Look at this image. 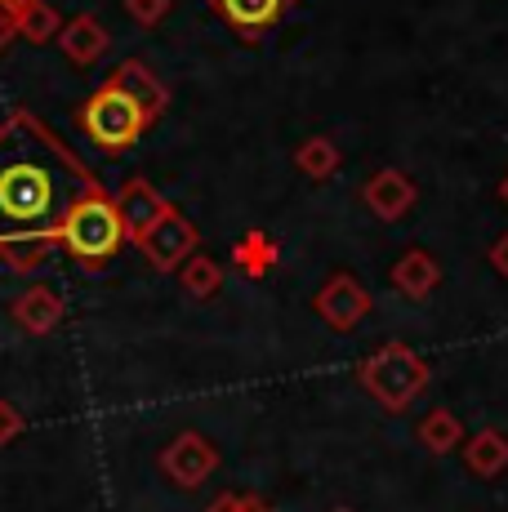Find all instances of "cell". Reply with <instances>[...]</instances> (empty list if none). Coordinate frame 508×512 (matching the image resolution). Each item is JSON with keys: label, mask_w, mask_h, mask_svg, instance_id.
Segmentation results:
<instances>
[{"label": "cell", "mask_w": 508, "mask_h": 512, "mask_svg": "<svg viewBox=\"0 0 508 512\" xmlns=\"http://www.w3.org/2000/svg\"><path fill=\"white\" fill-rule=\"evenodd\" d=\"M90 192L94 174L36 121L14 112L0 125V250L9 268L32 272L58 245L63 223Z\"/></svg>", "instance_id": "6da1fadb"}, {"label": "cell", "mask_w": 508, "mask_h": 512, "mask_svg": "<svg viewBox=\"0 0 508 512\" xmlns=\"http://www.w3.org/2000/svg\"><path fill=\"white\" fill-rule=\"evenodd\" d=\"M58 241H63L67 250L85 263V268H103V263L116 259V250H121L130 236H125V223H121L116 201L99 187V192H90L72 210V219L63 223V236H58Z\"/></svg>", "instance_id": "7a4b0ae2"}, {"label": "cell", "mask_w": 508, "mask_h": 512, "mask_svg": "<svg viewBox=\"0 0 508 512\" xmlns=\"http://www.w3.org/2000/svg\"><path fill=\"white\" fill-rule=\"evenodd\" d=\"M361 388L379 401L384 410H406L419 392L428 388V361L406 343H384L375 357L361 366Z\"/></svg>", "instance_id": "3957f363"}, {"label": "cell", "mask_w": 508, "mask_h": 512, "mask_svg": "<svg viewBox=\"0 0 508 512\" xmlns=\"http://www.w3.org/2000/svg\"><path fill=\"white\" fill-rule=\"evenodd\" d=\"M81 125L94 143L107 147V152H125V147H134L143 139V130H148L152 121L143 116V107L134 103L121 85L107 81L90 94V103L81 107Z\"/></svg>", "instance_id": "277c9868"}, {"label": "cell", "mask_w": 508, "mask_h": 512, "mask_svg": "<svg viewBox=\"0 0 508 512\" xmlns=\"http://www.w3.org/2000/svg\"><path fill=\"white\" fill-rule=\"evenodd\" d=\"M139 250L156 272H179L183 263L197 254V228H192V219H183V214L170 205V210L143 232Z\"/></svg>", "instance_id": "5b68a950"}, {"label": "cell", "mask_w": 508, "mask_h": 512, "mask_svg": "<svg viewBox=\"0 0 508 512\" xmlns=\"http://www.w3.org/2000/svg\"><path fill=\"white\" fill-rule=\"evenodd\" d=\"M214 468H219V450H214V441L201 437V432H179V437L161 450V472L179 490L205 486V481L214 477Z\"/></svg>", "instance_id": "8992f818"}, {"label": "cell", "mask_w": 508, "mask_h": 512, "mask_svg": "<svg viewBox=\"0 0 508 512\" xmlns=\"http://www.w3.org/2000/svg\"><path fill=\"white\" fill-rule=\"evenodd\" d=\"M312 308H317V317L326 321L330 330L348 334V330H357L361 321H366V312H370V290H366V285H361L357 277L339 272V277H330V281L317 290Z\"/></svg>", "instance_id": "52a82bcc"}, {"label": "cell", "mask_w": 508, "mask_h": 512, "mask_svg": "<svg viewBox=\"0 0 508 512\" xmlns=\"http://www.w3.org/2000/svg\"><path fill=\"white\" fill-rule=\"evenodd\" d=\"M116 201V210H121V223H125V236H130L134 245L143 241V232L152 228L156 219H161L165 210H170V201H165L161 192L148 183V179H130L121 187V192L112 196Z\"/></svg>", "instance_id": "ba28073f"}, {"label": "cell", "mask_w": 508, "mask_h": 512, "mask_svg": "<svg viewBox=\"0 0 508 512\" xmlns=\"http://www.w3.org/2000/svg\"><path fill=\"white\" fill-rule=\"evenodd\" d=\"M14 321H18V330H27V334H50V330H58V321H63V294L54 290V285H27L23 294L14 299Z\"/></svg>", "instance_id": "9c48e42d"}, {"label": "cell", "mask_w": 508, "mask_h": 512, "mask_svg": "<svg viewBox=\"0 0 508 512\" xmlns=\"http://www.w3.org/2000/svg\"><path fill=\"white\" fill-rule=\"evenodd\" d=\"M361 196H366V210L375 214V219L397 223L410 205H415V183H410L402 170H379L375 179L366 183V192Z\"/></svg>", "instance_id": "30bf717a"}, {"label": "cell", "mask_w": 508, "mask_h": 512, "mask_svg": "<svg viewBox=\"0 0 508 512\" xmlns=\"http://www.w3.org/2000/svg\"><path fill=\"white\" fill-rule=\"evenodd\" d=\"M107 81H116V85H121V90L130 94L139 107H143V116H148V121H156V116L165 112V103H170V94H165V85L156 81V72H152L148 63H143V58H125V63L116 67L112 76H107Z\"/></svg>", "instance_id": "8fae6325"}, {"label": "cell", "mask_w": 508, "mask_h": 512, "mask_svg": "<svg viewBox=\"0 0 508 512\" xmlns=\"http://www.w3.org/2000/svg\"><path fill=\"white\" fill-rule=\"evenodd\" d=\"M58 49H63L67 63L90 67L94 58H103V49H107L103 23L94 14H76L72 23H63V32H58Z\"/></svg>", "instance_id": "7c38bea8"}, {"label": "cell", "mask_w": 508, "mask_h": 512, "mask_svg": "<svg viewBox=\"0 0 508 512\" xmlns=\"http://www.w3.org/2000/svg\"><path fill=\"white\" fill-rule=\"evenodd\" d=\"M464 468L477 481H495L508 472V437L500 428H482L477 437H468L464 446Z\"/></svg>", "instance_id": "4fadbf2b"}, {"label": "cell", "mask_w": 508, "mask_h": 512, "mask_svg": "<svg viewBox=\"0 0 508 512\" xmlns=\"http://www.w3.org/2000/svg\"><path fill=\"white\" fill-rule=\"evenodd\" d=\"M295 5V0H214V9H219L223 18H228L232 27H237L241 36H259L268 32L272 23H277L286 9Z\"/></svg>", "instance_id": "5bb4252c"}, {"label": "cell", "mask_w": 508, "mask_h": 512, "mask_svg": "<svg viewBox=\"0 0 508 512\" xmlns=\"http://www.w3.org/2000/svg\"><path fill=\"white\" fill-rule=\"evenodd\" d=\"M437 281H442V268H437V259L428 250H406L393 268V285L406 299H428L437 290Z\"/></svg>", "instance_id": "9a60e30c"}, {"label": "cell", "mask_w": 508, "mask_h": 512, "mask_svg": "<svg viewBox=\"0 0 508 512\" xmlns=\"http://www.w3.org/2000/svg\"><path fill=\"white\" fill-rule=\"evenodd\" d=\"M58 32H63V18H58V9L45 5V0H32V5H23L9 18V36H23V41H32V45L54 41Z\"/></svg>", "instance_id": "2e32d148"}, {"label": "cell", "mask_w": 508, "mask_h": 512, "mask_svg": "<svg viewBox=\"0 0 508 512\" xmlns=\"http://www.w3.org/2000/svg\"><path fill=\"white\" fill-rule=\"evenodd\" d=\"M419 441H424V450H433V455H451L459 441H464V423H459L451 410H433V415L419 419Z\"/></svg>", "instance_id": "e0dca14e"}, {"label": "cell", "mask_w": 508, "mask_h": 512, "mask_svg": "<svg viewBox=\"0 0 508 512\" xmlns=\"http://www.w3.org/2000/svg\"><path fill=\"white\" fill-rule=\"evenodd\" d=\"M179 281H183V290H188L192 299H214V294H219V285H223V268H219V259H210V254L197 250L179 268Z\"/></svg>", "instance_id": "ac0fdd59"}, {"label": "cell", "mask_w": 508, "mask_h": 512, "mask_svg": "<svg viewBox=\"0 0 508 512\" xmlns=\"http://www.w3.org/2000/svg\"><path fill=\"white\" fill-rule=\"evenodd\" d=\"M295 165L308 174V179H330L339 170V152L330 139H308L304 147L295 152Z\"/></svg>", "instance_id": "d6986e66"}, {"label": "cell", "mask_w": 508, "mask_h": 512, "mask_svg": "<svg viewBox=\"0 0 508 512\" xmlns=\"http://www.w3.org/2000/svg\"><path fill=\"white\" fill-rule=\"evenodd\" d=\"M125 9H130V18L139 27H156L165 14H170V0H125Z\"/></svg>", "instance_id": "ffe728a7"}, {"label": "cell", "mask_w": 508, "mask_h": 512, "mask_svg": "<svg viewBox=\"0 0 508 512\" xmlns=\"http://www.w3.org/2000/svg\"><path fill=\"white\" fill-rule=\"evenodd\" d=\"M27 428V419L18 415V406H9L5 397H0V446H9V441H18Z\"/></svg>", "instance_id": "44dd1931"}, {"label": "cell", "mask_w": 508, "mask_h": 512, "mask_svg": "<svg viewBox=\"0 0 508 512\" xmlns=\"http://www.w3.org/2000/svg\"><path fill=\"white\" fill-rule=\"evenodd\" d=\"M205 512H272V508L254 495H219Z\"/></svg>", "instance_id": "7402d4cb"}, {"label": "cell", "mask_w": 508, "mask_h": 512, "mask_svg": "<svg viewBox=\"0 0 508 512\" xmlns=\"http://www.w3.org/2000/svg\"><path fill=\"white\" fill-rule=\"evenodd\" d=\"M491 268H495V272H500V277L508 281V232H504L500 241L491 245Z\"/></svg>", "instance_id": "603a6c76"}, {"label": "cell", "mask_w": 508, "mask_h": 512, "mask_svg": "<svg viewBox=\"0 0 508 512\" xmlns=\"http://www.w3.org/2000/svg\"><path fill=\"white\" fill-rule=\"evenodd\" d=\"M23 5H32V0H0V18H5V23H9V18H14Z\"/></svg>", "instance_id": "cb8c5ba5"}, {"label": "cell", "mask_w": 508, "mask_h": 512, "mask_svg": "<svg viewBox=\"0 0 508 512\" xmlns=\"http://www.w3.org/2000/svg\"><path fill=\"white\" fill-rule=\"evenodd\" d=\"M500 196H504V205H508V174H504V183H500Z\"/></svg>", "instance_id": "d4e9b609"}, {"label": "cell", "mask_w": 508, "mask_h": 512, "mask_svg": "<svg viewBox=\"0 0 508 512\" xmlns=\"http://www.w3.org/2000/svg\"><path fill=\"white\" fill-rule=\"evenodd\" d=\"M339 512H348V508H339Z\"/></svg>", "instance_id": "484cf974"}]
</instances>
